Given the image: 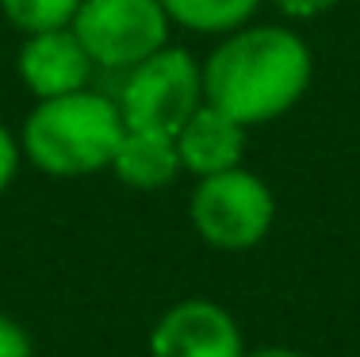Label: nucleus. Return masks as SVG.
<instances>
[{
  "instance_id": "nucleus-6",
  "label": "nucleus",
  "mask_w": 360,
  "mask_h": 357,
  "mask_svg": "<svg viewBox=\"0 0 360 357\" xmlns=\"http://www.w3.org/2000/svg\"><path fill=\"white\" fill-rule=\"evenodd\" d=\"M150 357H245L242 327L211 300H180L153 327Z\"/></svg>"
},
{
  "instance_id": "nucleus-4",
  "label": "nucleus",
  "mask_w": 360,
  "mask_h": 357,
  "mask_svg": "<svg viewBox=\"0 0 360 357\" xmlns=\"http://www.w3.org/2000/svg\"><path fill=\"white\" fill-rule=\"evenodd\" d=\"M115 104L123 127L161 131L176 139L184 119L203 104V65L188 50L161 46L127 70Z\"/></svg>"
},
{
  "instance_id": "nucleus-9",
  "label": "nucleus",
  "mask_w": 360,
  "mask_h": 357,
  "mask_svg": "<svg viewBox=\"0 0 360 357\" xmlns=\"http://www.w3.org/2000/svg\"><path fill=\"white\" fill-rule=\"evenodd\" d=\"M111 173L139 192L165 189L176 181L180 173V154H176V139L161 131H139V127H123L119 146L111 154Z\"/></svg>"
},
{
  "instance_id": "nucleus-14",
  "label": "nucleus",
  "mask_w": 360,
  "mask_h": 357,
  "mask_svg": "<svg viewBox=\"0 0 360 357\" xmlns=\"http://www.w3.org/2000/svg\"><path fill=\"white\" fill-rule=\"evenodd\" d=\"M20 158H23L20 139H15V134L8 131L4 123H0V196H4V189L12 184L15 169H20Z\"/></svg>"
},
{
  "instance_id": "nucleus-1",
  "label": "nucleus",
  "mask_w": 360,
  "mask_h": 357,
  "mask_svg": "<svg viewBox=\"0 0 360 357\" xmlns=\"http://www.w3.org/2000/svg\"><path fill=\"white\" fill-rule=\"evenodd\" d=\"M311 50L291 27L245 23L226 31L203 62V100L242 127L280 119L311 89Z\"/></svg>"
},
{
  "instance_id": "nucleus-15",
  "label": "nucleus",
  "mask_w": 360,
  "mask_h": 357,
  "mask_svg": "<svg viewBox=\"0 0 360 357\" xmlns=\"http://www.w3.org/2000/svg\"><path fill=\"white\" fill-rule=\"evenodd\" d=\"M245 357H303L299 350H288V346H264V350H245Z\"/></svg>"
},
{
  "instance_id": "nucleus-5",
  "label": "nucleus",
  "mask_w": 360,
  "mask_h": 357,
  "mask_svg": "<svg viewBox=\"0 0 360 357\" xmlns=\"http://www.w3.org/2000/svg\"><path fill=\"white\" fill-rule=\"evenodd\" d=\"M73 35L100 70H131L153 50L169 46V27L161 0H81L73 15Z\"/></svg>"
},
{
  "instance_id": "nucleus-13",
  "label": "nucleus",
  "mask_w": 360,
  "mask_h": 357,
  "mask_svg": "<svg viewBox=\"0 0 360 357\" xmlns=\"http://www.w3.org/2000/svg\"><path fill=\"white\" fill-rule=\"evenodd\" d=\"M284 20H319V15L333 12L341 0H269Z\"/></svg>"
},
{
  "instance_id": "nucleus-11",
  "label": "nucleus",
  "mask_w": 360,
  "mask_h": 357,
  "mask_svg": "<svg viewBox=\"0 0 360 357\" xmlns=\"http://www.w3.org/2000/svg\"><path fill=\"white\" fill-rule=\"evenodd\" d=\"M77 8H81V0H0V12L23 35L50 31V27H70Z\"/></svg>"
},
{
  "instance_id": "nucleus-2",
  "label": "nucleus",
  "mask_w": 360,
  "mask_h": 357,
  "mask_svg": "<svg viewBox=\"0 0 360 357\" xmlns=\"http://www.w3.org/2000/svg\"><path fill=\"white\" fill-rule=\"evenodd\" d=\"M119 134L123 115L115 100L77 89L31 108L20 131V150L46 177H89L111 165Z\"/></svg>"
},
{
  "instance_id": "nucleus-8",
  "label": "nucleus",
  "mask_w": 360,
  "mask_h": 357,
  "mask_svg": "<svg viewBox=\"0 0 360 357\" xmlns=\"http://www.w3.org/2000/svg\"><path fill=\"white\" fill-rule=\"evenodd\" d=\"M176 154H180V169H188L195 177L234 169L242 165V154H245V127L222 108L203 100L176 131Z\"/></svg>"
},
{
  "instance_id": "nucleus-3",
  "label": "nucleus",
  "mask_w": 360,
  "mask_h": 357,
  "mask_svg": "<svg viewBox=\"0 0 360 357\" xmlns=\"http://www.w3.org/2000/svg\"><path fill=\"white\" fill-rule=\"evenodd\" d=\"M188 215H192L195 234L215 250H253L264 242L276 219V196L272 189L250 169L234 165L222 173L200 177L188 200Z\"/></svg>"
},
{
  "instance_id": "nucleus-10",
  "label": "nucleus",
  "mask_w": 360,
  "mask_h": 357,
  "mask_svg": "<svg viewBox=\"0 0 360 357\" xmlns=\"http://www.w3.org/2000/svg\"><path fill=\"white\" fill-rule=\"evenodd\" d=\"M173 23L200 35H226L253 20L261 0H161Z\"/></svg>"
},
{
  "instance_id": "nucleus-7",
  "label": "nucleus",
  "mask_w": 360,
  "mask_h": 357,
  "mask_svg": "<svg viewBox=\"0 0 360 357\" xmlns=\"http://www.w3.org/2000/svg\"><path fill=\"white\" fill-rule=\"evenodd\" d=\"M92 70L96 65H92L89 50L81 46V39L73 35V27L31 31V35H23V46L15 54V73L35 100L89 89Z\"/></svg>"
},
{
  "instance_id": "nucleus-12",
  "label": "nucleus",
  "mask_w": 360,
  "mask_h": 357,
  "mask_svg": "<svg viewBox=\"0 0 360 357\" xmlns=\"http://www.w3.org/2000/svg\"><path fill=\"white\" fill-rule=\"evenodd\" d=\"M0 357H35L31 334L4 311H0Z\"/></svg>"
}]
</instances>
